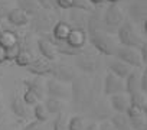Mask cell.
Listing matches in <instances>:
<instances>
[{
  "mask_svg": "<svg viewBox=\"0 0 147 130\" xmlns=\"http://www.w3.org/2000/svg\"><path fill=\"white\" fill-rule=\"evenodd\" d=\"M114 58L125 62L127 65H130L134 70H141L144 68V65L140 59L138 51L136 48H128V46H117L115 52H114Z\"/></svg>",
  "mask_w": 147,
  "mask_h": 130,
  "instance_id": "obj_8",
  "label": "cell"
},
{
  "mask_svg": "<svg viewBox=\"0 0 147 130\" xmlns=\"http://www.w3.org/2000/svg\"><path fill=\"white\" fill-rule=\"evenodd\" d=\"M19 52H20V41H19V43H16L15 46L6 49V59H7V61H15L16 56L19 55Z\"/></svg>",
  "mask_w": 147,
  "mask_h": 130,
  "instance_id": "obj_35",
  "label": "cell"
},
{
  "mask_svg": "<svg viewBox=\"0 0 147 130\" xmlns=\"http://www.w3.org/2000/svg\"><path fill=\"white\" fill-rule=\"evenodd\" d=\"M71 107L90 121H104L113 114L108 98L102 93V78L98 74H78L69 87Z\"/></svg>",
  "mask_w": 147,
  "mask_h": 130,
  "instance_id": "obj_1",
  "label": "cell"
},
{
  "mask_svg": "<svg viewBox=\"0 0 147 130\" xmlns=\"http://www.w3.org/2000/svg\"><path fill=\"white\" fill-rule=\"evenodd\" d=\"M16 43H19V38L15 32L9 29H0V46L5 49H9L15 46Z\"/></svg>",
  "mask_w": 147,
  "mask_h": 130,
  "instance_id": "obj_24",
  "label": "cell"
},
{
  "mask_svg": "<svg viewBox=\"0 0 147 130\" xmlns=\"http://www.w3.org/2000/svg\"><path fill=\"white\" fill-rule=\"evenodd\" d=\"M0 101H2V88H0Z\"/></svg>",
  "mask_w": 147,
  "mask_h": 130,
  "instance_id": "obj_48",
  "label": "cell"
},
{
  "mask_svg": "<svg viewBox=\"0 0 147 130\" xmlns=\"http://www.w3.org/2000/svg\"><path fill=\"white\" fill-rule=\"evenodd\" d=\"M20 130H46V124L40 123V121H36V120H32L25 127H22Z\"/></svg>",
  "mask_w": 147,
  "mask_h": 130,
  "instance_id": "obj_36",
  "label": "cell"
},
{
  "mask_svg": "<svg viewBox=\"0 0 147 130\" xmlns=\"http://www.w3.org/2000/svg\"><path fill=\"white\" fill-rule=\"evenodd\" d=\"M124 19L125 16L123 9L117 3H110L102 10V30L110 35H115L117 29L124 22Z\"/></svg>",
  "mask_w": 147,
  "mask_h": 130,
  "instance_id": "obj_5",
  "label": "cell"
},
{
  "mask_svg": "<svg viewBox=\"0 0 147 130\" xmlns=\"http://www.w3.org/2000/svg\"><path fill=\"white\" fill-rule=\"evenodd\" d=\"M107 70H108V72L114 74L115 77L124 80L134 68H131L130 65H127L125 62H123V61H120L117 58H113V59H110L107 62Z\"/></svg>",
  "mask_w": 147,
  "mask_h": 130,
  "instance_id": "obj_14",
  "label": "cell"
},
{
  "mask_svg": "<svg viewBox=\"0 0 147 130\" xmlns=\"http://www.w3.org/2000/svg\"><path fill=\"white\" fill-rule=\"evenodd\" d=\"M55 5L63 10L80 9L84 12H91V9H92L88 0H55Z\"/></svg>",
  "mask_w": 147,
  "mask_h": 130,
  "instance_id": "obj_19",
  "label": "cell"
},
{
  "mask_svg": "<svg viewBox=\"0 0 147 130\" xmlns=\"http://www.w3.org/2000/svg\"><path fill=\"white\" fill-rule=\"evenodd\" d=\"M36 2H38L39 7L43 10H52L55 6V0H36Z\"/></svg>",
  "mask_w": 147,
  "mask_h": 130,
  "instance_id": "obj_38",
  "label": "cell"
},
{
  "mask_svg": "<svg viewBox=\"0 0 147 130\" xmlns=\"http://www.w3.org/2000/svg\"><path fill=\"white\" fill-rule=\"evenodd\" d=\"M51 78L62 83V84H71L78 75V72L75 71V68L71 67L68 64H62V62H52L51 67V72H49Z\"/></svg>",
  "mask_w": 147,
  "mask_h": 130,
  "instance_id": "obj_7",
  "label": "cell"
},
{
  "mask_svg": "<svg viewBox=\"0 0 147 130\" xmlns=\"http://www.w3.org/2000/svg\"><path fill=\"white\" fill-rule=\"evenodd\" d=\"M33 59H35V56H33L32 51L20 42V52H19V55H18V56H16V59H15L16 65L26 68V67H28V65H29Z\"/></svg>",
  "mask_w": 147,
  "mask_h": 130,
  "instance_id": "obj_25",
  "label": "cell"
},
{
  "mask_svg": "<svg viewBox=\"0 0 147 130\" xmlns=\"http://www.w3.org/2000/svg\"><path fill=\"white\" fill-rule=\"evenodd\" d=\"M10 110H12V113H13L18 118H20V120H28V118H30V116H32L30 107L25 104V101H23V98H22V94H19V93H15V94H13V97H12V100H10Z\"/></svg>",
  "mask_w": 147,
  "mask_h": 130,
  "instance_id": "obj_12",
  "label": "cell"
},
{
  "mask_svg": "<svg viewBox=\"0 0 147 130\" xmlns=\"http://www.w3.org/2000/svg\"><path fill=\"white\" fill-rule=\"evenodd\" d=\"M72 26L65 22V20H58L53 28H52V32H51V38H48L49 41H66L69 32H71Z\"/></svg>",
  "mask_w": 147,
  "mask_h": 130,
  "instance_id": "obj_20",
  "label": "cell"
},
{
  "mask_svg": "<svg viewBox=\"0 0 147 130\" xmlns=\"http://www.w3.org/2000/svg\"><path fill=\"white\" fill-rule=\"evenodd\" d=\"M23 87L29 91H32L38 100H43L45 95V81L42 77H33V78H25L23 80Z\"/></svg>",
  "mask_w": 147,
  "mask_h": 130,
  "instance_id": "obj_15",
  "label": "cell"
},
{
  "mask_svg": "<svg viewBox=\"0 0 147 130\" xmlns=\"http://www.w3.org/2000/svg\"><path fill=\"white\" fill-rule=\"evenodd\" d=\"M16 5H18V9H20L29 18L40 10V7H39L36 0H16Z\"/></svg>",
  "mask_w": 147,
  "mask_h": 130,
  "instance_id": "obj_26",
  "label": "cell"
},
{
  "mask_svg": "<svg viewBox=\"0 0 147 130\" xmlns=\"http://www.w3.org/2000/svg\"><path fill=\"white\" fill-rule=\"evenodd\" d=\"M46 111L49 114H59L65 110V103L62 100H58V98H51V97H46L45 103H43Z\"/></svg>",
  "mask_w": 147,
  "mask_h": 130,
  "instance_id": "obj_27",
  "label": "cell"
},
{
  "mask_svg": "<svg viewBox=\"0 0 147 130\" xmlns=\"http://www.w3.org/2000/svg\"><path fill=\"white\" fill-rule=\"evenodd\" d=\"M66 43L74 49H82L87 43V32L84 29L72 28L66 38Z\"/></svg>",
  "mask_w": 147,
  "mask_h": 130,
  "instance_id": "obj_17",
  "label": "cell"
},
{
  "mask_svg": "<svg viewBox=\"0 0 147 130\" xmlns=\"http://www.w3.org/2000/svg\"><path fill=\"white\" fill-rule=\"evenodd\" d=\"M51 67H52V62L51 61H48V59H45V58H35L28 67H26V70H28V72H30L33 77H46V75H49V72H51Z\"/></svg>",
  "mask_w": 147,
  "mask_h": 130,
  "instance_id": "obj_13",
  "label": "cell"
},
{
  "mask_svg": "<svg viewBox=\"0 0 147 130\" xmlns=\"http://www.w3.org/2000/svg\"><path fill=\"white\" fill-rule=\"evenodd\" d=\"M108 104H110L113 113H125L127 108L130 107L128 94L121 93V94L111 95V97H108Z\"/></svg>",
  "mask_w": 147,
  "mask_h": 130,
  "instance_id": "obj_18",
  "label": "cell"
},
{
  "mask_svg": "<svg viewBox=\"0 0 147 130\" xmlns=\"http://www.w3.org/2000/svg\"><path fill=\"white\" fill-rule=\"evenodd\" d=\"M0 26H2V20H0Z\"/></svg>",
  "mask_w": 147,
  "mask_h": 130,
  "instance_id": "obj_49",
  "label": "cell"
},
{
  "mask_svg": "<svg viewBox=\"0 0 147 130\" xmlns=\"http://www.w3.org/2000/svg\"><path fill=\"white\" fill-rule=\"evenodd\" d=\"M140 91L147 94V71L143 70L140 75Z\"/></svg>",
  "mask_w": 147,
  "mask_h": 130,
  "instance_id": "obj_40",
  "label": "cell"
},
{
  "mask_svg": "<svg viewBox=\"0 0 147 130\" xmlns=\"http://www.w3.org/2000/svg\"><path fill=\"white\" fill-rule=\"evenodd\" d=\"M143 114H147V111L143 110V108H140V107L131 106V104H130V107H128L127 111H125V116H127L128 118H137V117H140V116H143Z\"/></svg>",
  "mask_w": 147,
  "mask_h": 130,
  "instance_id": "obj_34",
  "label": "cell"
},
{
  "mask_svg": "<svg viewBox=\"0 0 147 130\" xmlns=\"http://www.w3.org/2000/svg\"><path fill=\"white\" fill-rule=\"evenodd\" d=\"M117 39L121 43V46H128V48H140L143 43H146V38L141 36L138 32L137 26L130 22L128 19H124V22L120 25L117 29Z\"/></svg>",
  "mask_w": 147,
  "mask_h": 130,
  "instance_id": "obj_3",
  "label": "cell"
},
{
  "mask_svg": "<svg viewBox=\"0 0 147 130\" xmlns=\"http://www.w3.org/2000/svg\"><path fill=\"white\" fill-rule=\"evenodd\" d=\"M52 130H68V116L65 111L55 116L52 123Z\"/></svg>",
  "mask_w": 147,
  "mask_h": 130,
  "instance_id": "obj_31",
  "label": "cell"
},
{
  "mask_svg": "<svg viewBox=\"0 0 147 130\" xmlns=\"http://www.w3.org/2000/svg\"><path fill=\"white\" fill-rule=\"evenodd\" d=\"M133 130H147V114H143L137 118H130Z\"/></svg>",
  "mask_w": 147,
  "mask_h": 130,
  "instance_id": "obj_32",
  "label": "cell"
},
{
  "mask_svg": "<svg viewBox=\"0 0 147 130\" xmlns=\"http://www.w3.org/2000/svg\"><path fill=\"white\" fill-rule=\"evenodd\" d=\"M6 61H7V59H6V49L0 46V65L5 64Z\"/></svg>",
  "mask_w": 147,
  "mask_h": 130,
  "instance_id": "obj_44",
  "label": "cell"
},
{
  "mask_svg": "<svg viewBox=\"0 0 147 130\" xmlns=\"http://www.w3.org/2000/svg\"><path fill=\"white\" fill-rule=\"evenodd\" d=\"M88 2H90V5H91L92 7H94V6H95V7H100V6L104 3V0H88Z\"/></svg>",
  "mask_w": 147,
  "mask_h": 130,
  "instance_id": "obj_45",
  "label": "cell"
},
{
  "mask_svg": "<svg viewBox=\"0 0 147 130\" xmlns=\"http://www.w3.org/2000/svg\"><path fill=\"white\" fill-rule=\"evenodd\" d=\"M30 26H32V30L35 33L39 35V38H51V32H52V28L53 25L56 23L53 15H49L48 10H43L40 9L38 13L33 15V18L29 20Z\"/></svg>",
  "mask_w": 147,
  "mask_h": 130,
  "instance_id": "obj_6",
  "label": "cell"
},
{
  "mask_svg": "<svg viewBox=\"0 0 147 130\" xmlns=\"http://www.w3.org/2000/svg\"><path fill=\"white\" fill-rule=\"evenodd\" d=\"M5 2H10V0H5Z\"/></svg>",
  "mask_w": 147,
  "mask_h": 130,
  "instance_id": "obj_50",
  "label": "cell"
},
{
  "mask_svg": "<svg viewBox=\"0 0 147 130\" xmlns=\"http://www.w3.org/2000/svg\"><path fill=\"white\" fill-rule=\"evenodd\" d=\"M108 121L113 124L115 130H133L130 124V118L125 116V113H113Z\"/></svg>",
  "mask_w": 147,
  "mask_h": 130,
  "instance_id": "obj_23",
  "label": "cell"
},
{
  "mask_svg": "<svg viewBox=\"0 0 147 130\" xmlns=\"http://www.w3.org/2000/svg\"><path fill=\"white\" fill-rule=\"evenodd\" d=\"M104 2H107V3H118V2H121V0H104Z\"/></svg>",
  "mask_w": 147,
  "mask_h": 130,
  "instance_id": "obj_47",
  "label": "cell"
},
{
  "mask_svg": "<svg viewBox=\"0 0 147 130\" xmlns=\"http://www.w3.org/2000/svg\"><path fill=\"white\" fill-rule=\"evenodd\" d=\"M36 46H38V51H39V53H40L42 58H45V59H48V61H51V62L56 61V58H58V52H56L53 43H52L49 39L38 38V41H36Z\"/></svg>",
  "mask_w": 147,
  "mask_h": 130,
  "instance_id": "obj_16",
  "label": "cell"
},
{
  "mask_svg": "<svg viewBox=\"0 0 147 130\" xmlns=\"http://www.w3.org/2000/svg\"><path fill=\"white\" fill-rule=\"evenodd\" d=\"M140 75L141 71L140 70H133L125 78H124V88H125V94H134L140 91ZM141 93V91H140Z\"/></svg>",
  "mask_w": 147,
  "mask_h": 130,
  "instance_id": "obj_21",
  "label": "cell"
},
{
  "mask_svg": "<svg viewBox=\"0 0 147 130\" xmlns=\"http://www.w3.org/2000/svg\"><path fill=\"white\" fill-rule=\"evenodd\" d=\"M137 51H138V55H140V59H141L143 65L146 67L147 65V42L143 43L140 48H137Z\"/></svg>",
  "mask_w": 147,
  "mask_h": 130,
  "instance_id": "obj_39",
  "label": "cell"
},
{
  "mask_svg": "<svg viewBox=\"0 0 147 130\" xmlns=\"http://www.w3.org/2000/svg\"><path fill=\"white\" fill-rule=\"evenodd\" d=\"M0 130H18V129H16L13 124H7V123H6V124H5L2 129H0Z\"/></svg>",
  "mask_w": 147,
  "mask_h": 130,
  "instance_id": "obj_46",
  "label": "cell"
},
{
  "mask_svg": "<svg viewBox=\"0 0 147 130\" xmlns=\"http://www.w3.org/2000/svg\"><path fill=\"white\" fill-rule=\"evenodd\" d=\"M32 116L35 117V120L36 121H40V123H48V120H49V113L46 111V108H45V106L42 104V103H38V104H35L33 106V110H32Z\"/></svg>",
  "mask_w": 147,
  "mask_h": 130,
  "instance_id": "obj_28",
  "label": "cell"
},
{
  "mask_svg": "<svg viewBox=\"0 0 147 130\" xmlns=\"http://www.w3.org/2000/svg\"><path fill=\"white\" fill-rule=\"evenodd\" d=\"M12 6L9 5V2H5V0H0V20H3L7 18L9 12H10Z\"/></svg>",
  "mask_w": 147,
  "mask_h": 130,
  "instance_id": "obj_37",
  "label": "cell"
},
{
  "mask_svg": "<svg viewBox=\"0 0 147 130\" xmlns=\"http://www.w3.org/2000/svg\"><path fill=\"white\" fill-rule=\"evenodd\" d=\"M74 58H75V67L82 74H87V75L98 74V71L101 68V59H100V53L95 49L82 48L81 52Z\"/></svg>",
  "mask_w": 147,
  "mask_h": 130,
  "instance_id": "obj_4",
  "label": "cell"
},
{
  "mask_svg": "<svg viewBox=\"0 0 147 130\" xmlns=\"http://www.w3.org/2000/svg\"><path fill=\"white\" fill-rule=\"evenodd\" d=\"M87 123L88 121H87L85 117H82L80 114H75L71 118H68V130H84Z\"/></svg>",
  "mask_w": 147,
  "mask_h": 130,
  "instance_id": "obj_29",
  "label": "cell"
},
{
  "mask_svg": "<svg viewBox=\"0 0 147 130\" xmlns=\"http://www.w3.org/2000/svg\"><path fill=\"white\" fill-rule=\"evenodd\" d=\"M98 129H100V130H115V129L113 127V124H111L108 120L100 121V123H98Z\"/></svg>",
  "mask_w": 147,
  "mask_h": 130,
  "instance_id": "obj_41",
  "label": "cell"
},
{
  "mask_svg": "<svg viewBox=\"0 0 147 130\" xmlns=\"http://www.w3.org/2000/svg\"><path fill=\"white\" fill-rule=\"evenodd\" d=\"M102 93H104V95H105L107 98L111 97V95H115V94L125 93L124 80L115 77V75L111 74V72H107L105 77L102 78Z\"/></svg>",
  "mask_w": 147,
  "mask_h": 130,
  "instance_id": "obj_10",
  "label": "cell"
},
{
  "mask_svg": "<svg viewBox=\"0 0 147 130\" xmlns=\"http://www.w3.org/2000/svg\"><path fill=\"white\" fill-rule=\"evenodd\" d=\"M0 77H2V72H0Z\"/></svg>",
  "mask_w": 147,
  "mask_h": 130,
  "instance_id": "obj_51",
  "label": "cell"
},
{
  "mask_svg": "<svg viewBox=\"0 0 147 130\" xmlns=\"http://www.w3.org/2000/svg\"><path fill=\"white\" fill-rule=\"evenodd\" d=\"M6 19H7V22H9L12 26H16V28L26 26V25L29 23V20H30V18H29L26 13H23L20 9H18V7L10 9V12H9V15H7Z\"/></svg>",
  "mask_w": 147,
  "mask_h": 130,
  "instance_id": "obj_22",
  "label": "cell"
},
{
  "mask_svg": "<svg viewBox=\"0 0 147 130\" xmlns=\"http://www.w3.org/2000/svg\"><path fill=\"white\" fill-rule=\"evenodd\" d=\"M84 130H100L98 129V123L97 121H88Z\"/></svg>",
  "mask_w": 147,
  "mask_h": 130,
  "instance_id": "obj_43",
  "label": "cell"
},
{
  "mask_svg": "<svg viewBox=\"0 0 147 130\" xmlns=\"http://www.w3.org/2000/svg\"><path fill=\"white\" fill-rule=\"evenodd\" d=\"M87 39H90L91 46L100 55H105V56H114V52L118 46L114 36L104 32L102 29L88 30L87 32Z\"/></svg>",
  "mask_w": 147,
  "mask_h": 130,
  "instance_id": "obj_2",
  "label": "cell"
},
{
  "mask_svg": "<svg viewBox=\"0 0 147 130\" xmlns=\"http://www.w3.org/2000/svg\"><path fill=\"white\" fill-rule=\"evenodd\" d=\"M6 123H7V120H6V113H5V110L2 108V106H0V129H2Z\"/></svg>",
  "mask_w": 147,
  "mask_h": 130,
  "instance_id": "obj_42",
  "label": "cell"
},
{
  "mask_svg": "<svg viewBox=\"0 0 147 130\" xmlns=\"http://www.w3.org/2000/svg\"><path fill=\"white\" fill-rule=\"evenodd\" d=\"M45 95L65 101V100H69L71 91H69V87L66 84H62L53 78H48L45 81Z\"/></svg>",
  "mask_w": 147,
  "mask_h": 130,
  "instance_id": "obj_9",
  "label": "cell"
},
{
  "mask_svg": "<svg viewBox=\"0 0 147 130\" xmlns=\"http://www.w3.org/2000/svg\"><path fill=\"white\" fill-rule=\"evenodd\" d=\"M128 20L133 22L136 26L147 19V0H130L128 7H127Z\"/></svg>",
  "mask_w": 147,
  "mask_h": 130,
  "instance_id": "obj_11",
  "label": "cell"
},
{
  "mask_svg": "<svg viewBox=\"0 0 147 130\" xmlns=\"http://www.w3.org/2000/svg\"><path fill=\"white\" fill-rule=\"evenodd\" d=\"M22 98H23L25 104H26V106H29V107H33L35 104H38V103H39L38 97H36L32 91H29V90H26V88H25V91H23V94H22Z\"/></svg>",
  "mask_w": 147,
  "mask_h": 130,
  "instance_id": "obj_33",
  "label": "cell"
},
{
  "mask_svg": "<svg viewBox=\"0 0 147 130\" xmlns=\"http://www.w3.org/2000/svg\"><path fill=\"white\" fill-rule=\"evenodd\" d=\"M128 98H130V104H131V106L140 107V108H143V110L147 111V94L138 91V93L130 94Z\"/></svg>",
  "mask_w": 147,
  "mask_h": 130,
  "instance_id": "obj_30",
  "label": "cell"
}]
</instances>
